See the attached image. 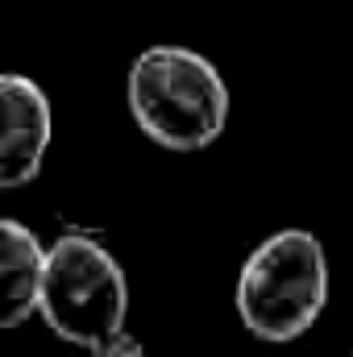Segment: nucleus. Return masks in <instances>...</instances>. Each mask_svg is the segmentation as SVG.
<instances>
[{
  "label": "nucleus",
  "instance_id": "obj_1",
  "mask_svg": "<svg viewBox=\"0 0 353 357\" xmlns=\"http://www.w3.org/2000/svg\"><path fill=\"white\" fill-rule=\"evenodd\" d=\"M129 112L154 146L191 154L225 133L229 88L204 54L150 46L129 67Z\"/></svg>",
  "mask_w": 353,
  "mask_h": 357
},
{
  "label": "nucleus",
  "instance_id": "obj_2",
  "mask_svg": "<svg viewBox=\"0 0 353 357\" xmlns=\"http://www.w3.org/2000/svg\"><path fill=\"white\" fill-rule=\"evenodd\" d=\"M329 303V262L324 245L303 229H283L266 237L246 258L237 278L241 324L262 341L303 337Z\"/></svg>",
  "mask_w": 353,
  "mask_h": 357
},
{
  "label": "nucleus",
  "instance_id": "obj_3",
  "mask_svg": "<svg viewBox=\"0 0 353 357\" xmlns=\"http://www.w3.org/2000/svg\"><path fill=\"white\" fill-rule=\"evenodd\" d=\"M38 312L67 345L96 349L108 337L125 333V312H129L125 270L100 241L84 233H67L54 245H46Z\"/></svg>",
  "mask_w": 353,
  "mask_h": 357
},
{
  "label": "nucleus",
  "instance_id": "obj_4",
  "mask_svg": "<svg viewBox=\"0 0 353 357\" xmlns=\"http://www.w3.org/2000/svg\"><path fill=\"white\" fill-rule=\"evenodd\" d=\"M50 100L33 79L4 71L0 75V191L25 187L42 171L50 146Z\"/></svg>",
  "mask_w": 353,
  "mask_h": 357
},
{
  "label": "nucleus",
  "instance_id": "obj_5",
  "mask_svg": "<svg viewBox=\"0 0 353 357\" xmlns=\"http://www.w3.org/2000/svg\"><path fill=\"white\" fill-rule=\"evenodd\" d=\"M46 245L33 229L0 216V328H17L38 312Z\"/></svg>",
  "mask_w": 353,
  "mask_h": 357
},
{
  "label": "nucleus",
  "instance_id": "obj_6",
  "mask_svg": "<svg viewBox=\"0 0 353 357\" xmlns=\"http://www.w3.org/2000/svg\"><path fill=\"white\" fill-rule=\"evenodd\" d=\"M88 354L91 357H146V349H142V341L133 333H117V337H108L104 345H96Z\"/></svg>",
  "mask_w": 353,
  "mask_h": 357
}]
</instances>
